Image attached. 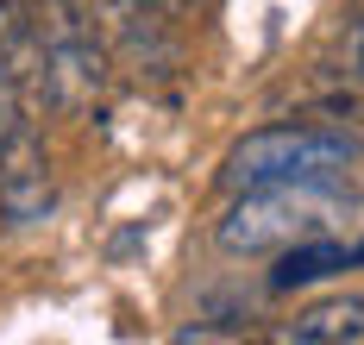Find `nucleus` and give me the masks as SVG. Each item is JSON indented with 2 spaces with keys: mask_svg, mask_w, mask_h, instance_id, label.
Wrapping results in <instances>:
<instances>
[{
  "mask_svg": "<svg viewBox=\"0 0 364 345\" xmlns=\"http://www.w3.org/2000/svg\"><path fill=\"white\" fill-rule=\"evenodd\" d=\"M352 214V189H339V176H314V182H277V189L232 195V214L220 220V251L232 258H257V251H289L301 239Z\"/></svg>",
  "mask_w": 364,
  "mask_h": 345,
  "instance_id": "2",
  "label": "nucleus"
},
{
  "mask_svg": "<svg viewBox=\"0 0 364 345\" xmlns=\"http://www.w3.org/2000/svg\"><path fill=\"white\" fill-rule=\"evenodd\" d=\"M57 207V182H50V157H44V138L32 132V119L0 145V220L6 226H38L50 220Z\"/></svg>",
  "mask_w": 364,
  "mask_h": 345,
  "instance_id": "5",
  "label": "nucleus"
},
{
  "mask_svg": "<svg viewBox=\"0 0 364 345\" xmlns=\"http://www.w3.org/2000/svg\"><path fill=\"white\" fill-rule=\"evenodd\" d=\"M157 6H164V13H182V6H195V0H157Z\"/></svg>",
  "mask_w": 364,
  "mask_h": 345,
  "instance_id": "10",
  "label": "nucleus"
},
{
  "mask_svg": "<svg viewBox=\"0 0 364 345\" xmlns=\"http://www.w3.org/2000/svg\"><path fill=\"white\" fill-rule=\"evenodd\" d=\"M364 157V138L346 126H314V119H283V126H257L232 151L220 157V189L252 195L277 182H314V176H346Z\"/></svg>",
  "mask_w": 364,
  "mask_h": 345,
  "instance_id": "1",
  "label": "nucleus"
},
{
  "mask_svg": "<svg viewBox=\"0 0 364 345\" xmlns=\"http://www.w3.org/2000/svg\"><path fill=\"white\" fill-rule=\"evenodd\" d=\"M364 264V239L358 245H339V239H301V245H289L283 258H277V270H270V289L277 295H289V289H308V283H321V276H339V270Z\"/></svg>",
  "mask_w": 364,
  "mask_h": 345,
  "instance_id": "6",
  "label": "nucleus"
},
{
  "mask_svg": "<svg viewBox=\"0 0 364 345\" xmlns=\"http://www.w3.org/2000/svg\"><path fill=\"white\" fill-rule=\"evenodd\" d=\"M26 101H19V88H13V76H6V70H0V145H6V138H13V132H19V126H26Z\"/></svg>",
  "mask_w": 364,
  "mask_h": 345,
  "instance_id": "9",
  "label": "nucleus"
},
{
  "mask_svg": "<svg viewBox=\"0 0 364 345\" xmlns=\"http://www.w3.org/2000/svg\"><path fill=\"white\" fill-rule=\"evenodd\" d=\"M283 339L289 345H352V339H364V289L314 302L308 314H295L289 327H283Z\"/></svg>",
  "mask_w": 364,
  "mask_h": 345,
  "instance_id": "7",
  "label": "nucleus"
},
{
  "mask_svg": "<svg viewBox=\"0 0 364 345\" xmlns=\"http://www.w3.org/2000/svg\"><path fill=\"white\" fill-rule=\"evenodd\" d=\"M32 13L38 38H44V70H50V107L82 114L113 82V50L95 26V6L88 0H32Z\"/></svg>",
  "mask_w": 364,
  "mask_h": 345,
  "instance_id": "3",
  "label": "nucleus"
},
{
  "mask_svg": "<svg viewBox=\"0 0 364 345\" xmlns=\"http://www.w3.org/2000/svg\"><path fill=\"white\" fill-rule=\"evenodd\" d=\"M339 70H346L352 82H364V6L339 26Z\"/></svg>",
  "mask_w": 364,
  "mask_h": 345,
  "instance_id": "8",
  "label": "nucleus"
},
{
  "mask_svg": "<svg viewBox=\"0 0 364 345\" xmlns=\"http://www.w3.org/2000/svg\"><path fill=\"white\" fill-rule=\"evenodd\" d=\"M88 6H95L107 50L126 70H145V76L176 70V32H170V13L157 0H88Z\"/></svg>",
  "mask_w": 364,
  "mask_h": 345,
  "instance_id": "4",
  "label": "nucleus"
}]
</instances>
